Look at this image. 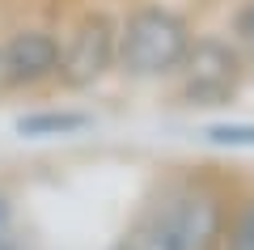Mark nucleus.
Wrapping results in <instances>:
<instances>
[{"instance_id":"obj_4","label":"nucleus","mask_w":254,"mask_h":250,"mask_svg":"<svg viewBox=\"0 0 254 250\" xmlns=\"http://www.w3.org/2000/svg\"><path fill=\"white\" fill-rule=\"evenodd\" d=\"M119 68V21L102 9H89L60 34V85L89 89Z\"/></svg>"},{"instance_id":"obj_11","label":"nucleus","mask_w":254,"mask_h":250,"mask_svg":"<svg viewBox=\"0 0 254 250\" xmlns=\"http://www.w3.org/2000/svg\"><path fill=\"white\" fill-rule=\"evenodd\" d=\"M0 89H4V72H0Z\"/></svg>"},{"instance_id":"obj_9","label":"nucleus","mask_w":254,"mask_h":250,"mask_svg":"<svg viewBox=\"0 0 254 250\" xmlns=\"http://www.w3.org/2000/svg\"><path fill=\"white\" fill-rule=\"evenodd\" d=\"M233 43H237V51L246 55V64L254 68V0H246L242 9H237V17H233Z\"/></svg>"},{"instance_id":"obj_6","label":"nucleus","mask_w":254,"mask_h":250,"mask_svg":"<svg viewBox=\"0 0 254 250\" xmlns=\"http://www.w3.org/2000/svg\"><path fill=\"white\" fill-rule=\"evenodd\" d=\"M85 127H93V115L72 106H43L13 119V132L21 140H68V136H81Z\"/></svg>"},{"instance_id":"obj_3","label":"nucleus","mask_w":254,"mask_h":250,"mask_svg":"<svg viewBox=\"0 0 254 250\" xmlns=\"http://www.w3.org/2000/svg\"><path fill=\"white\" fill-rule=\"evenodd\" d=\"M246 72H250V64L237 51L233 34L229 38L225 34H195V43H190L182 68L174 72V81H178L182 106H225V102L237 98Z\"/></svg>"},{"instance_id":"obj_1","label":"nucleus","mask_w":254,"mask_h":250,"mask_svg":"<svg viewBox=\"0 0 254 250\" xmlns=\"http://www.w3.org/2000/svg\"><path fill=\"white\" fill-rule=\"evenodd\" d=\"M229 195L203 174H174L148 195L136 225L127 229V250H220L229 229Z\"/></svg>"},{"instance_id":"obj_7","label":"nucleus","mask_w":254,"mask_h":250,"mask_svg":"<svg viewBox=\"0 0 254 250\" xmlns=\"http://www.w3.org/2000/svg\"><path fill=\"white\" fill-rule=\"evenodd\" d=\"M220 250H254V195L242 199V204H233Z\"/></svg>"},{"instance_id":"obj_8","label":"nucleus","mask_w":254,"mask_h":250,"mask_svg":"<svg viewBox=\"0 0 254 250\" xmlns=\"http://www.w3.org/2000/svg\"><path fill=\"white\" fill-rule=\"evenodd\" d=\"M203 140L216 144V149L254 153V123H208L203 127Z\"/></svg>"},{"instance_id":"obj_5","label":"nucleus","mask_w":254,"mask_h":250,"mask_svg":"<svg viewBox=\"0 0 254 250\" xmlns=\"http://www.w3.org/2000/svg\"><path fill=\"white\" fill-rule=\"evenodd\" d=\"M4 89H38L60 77V34L51 26H17L0 38Z\"/></svg>"},{"instance_id":"obj_2","label":"nucleus","mask_w":254,"mask_h":250,"mask_svg":"<svg viewBox=\"0 0 254 250\" xmlns=\"http://www.w3.org/2000/svg\"><path fill=\"white\" fill-rule=\"evenodd\" d=\"M195 30L170 4H136L119 21V72L131 81H165L182 68Z\"/></svg>"},{"instance_id":"obj_10","label":"nucleus","mask_w":254,"mask_h":250,"mask_svg":"<svg viewBox=\"0 0 254 250\" xmlns=\"http://www.w3.org/2000/svg\"><path fill=\"white\" fill-rule=\"evenodd\" d=\"M0 250H21L17 246V216H13V199L0 187Z\"/></svg>"}]
</instances>
